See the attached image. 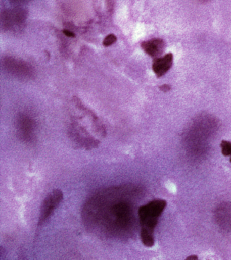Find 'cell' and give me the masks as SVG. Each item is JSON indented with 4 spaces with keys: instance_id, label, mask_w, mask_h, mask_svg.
I'll list each match as a JSON object with an SVG mask.
<instances>
[{
    "instance_id": "11",
    "label": "cell",
    "mask_w": 231,
    "mask_h": 260,
    "mask_svg": "<svg viewBox=\"0 0 231 260\" xmlns=\"http://www.w3.org/2000/svg\"><path fill=\"white\" fill-rule=\"evenodd\" d=\"M116 41L117 37L115 36V35L110 34L108 36L105 37V40L103 41V43L105 47H109L113 44V43L116 42Z\"/></svg>"
},
{
    "instance_id": "1",
    "label": "cell",
    "mask_w": 231,
    "mask_h": 260,
    "mask_svg": "<svg viewBox=\"0 0 231 260\" xmlns=\"http://www.w3.org/2000/svg\"><path fill=\"white\" fill-rule=\"evenodd\" d=\"M141 193L142 190L133 185L113 186L97 192L83 207L85 226L107 239H129L136 231L135 200Z\"/></svg>"
},
{
    "instance_id": "9",
    "label": "cell",
    "mask_w": 231,
    "mask_h": 260,
    "mask_svg": "<svg viewBox=\"0 0 231 260\" xmlns=\"http://www.w3.org/2000/svg\"><path fill=\"white\" fill-rule=\"evenodd\" d=\"M25 20V15L22 11H15L6 13L3 18V23L5 24L6 28H11L14 25H19Z\"/></svg>"
},
{
    "instance_id": "16",
    "label": "cell",
    "mask_w": 231,
    "mask_h": 260,
    "mask_svg": "<svg viewBox=\"0 0 231 260\" xmlns=\"http://www.w3.org/2000/svg\"><path fill=\"white\" fill-rule=\"evenodd\" d=\"M230 162H231V158H230Z\"/></svg>"
},
{
    "instance_id": "6",
    "label": "cell",
    "mask_w": 231,
    "mask_h": 260,
    "mask_svg": "<svg viewBox=\"0 0 231 260\" xmlns=\"http://www.w3.org/2000/svg\"><path fill=\"white\" fill-rule=\"evenodd\" d=\"M4 62V66L11 74L21 77H29L33 75V69L23 61L13 58H6Z\"/></svg>"
},
{
    "instance_id": "15",
    "label": "cell",
    "mask_w": 231,
    "mask_h": 260,
    "mask_svg": "<svg viewBox=\"0 0 231 260\" xmlns=\"http://www.w3.org/2000/svg\"><path fill=\"white\" fill-rule=\"evenodd\" d=\"M202 1H203V2L208 1V0H202Z\"/></svg>"
},
{
    "instance_id": "14",
    "label": "cell",
    "mask_w": 231,
    "mask_h": 260,
    "mask_svg": "<svg viewBox=\"0 0 231 260\" xmlns=\"http://www.w3.org/2000/svg\"><path fill=\"white\" fill-rule=\"evenodd\" d=\"M198 259V257L196 255H191L189 256V257L187 258V259H193V260H196Z\"/></svg>"
},
{
    "instance_id": "2",
    "label": "cell",
    "mask_w": 231,
    "mask_h": 260,
    "mask_svg": "<svg viewBox=\"0 0 231 260\" xmlns=\"http://www.w3.org/2000/svg\"><path fill=\"white\" fill-rule=\"evenodd\" d=\"M218 123L214 117L201 115L193 121L185 132V142L195 154H202L208 146V139L216 132Z\"/></svg>"
},
{
    "instance_id": "12",
    "label": "cell",
    "mask_w": 231,
    "mask_h": 260,
    "mask_svg": "<svg viewBox=\"0 0 231 260\" xmlns=\"http://www.w3.org/2000/svg\"><path fill=\"white\" fill-rule=\"evenodd\" d=\"M63 32L64 34L66 35V36L69 37H75V35L74 34V33L71 32V31L67 30H63Z\"/></svg>"
},
{
    "instance_id": "10",
    "label": "cell",
    "mask_w": 231,
    "mask_h": 260,
    "mask_svg": "<svg viewBox=\"0 0 231 260\" xmlns=\"http://www.w3.org/2000/svg\"><path fill=\"white\" fill-rule=\"evenodd\" d=\"M222 153L225 157H231V142L223 140L220 144Z\"/></svg>"
},
{
    "instance_id": "13",
    "label": "cell",
    "mask_w": 231,
    "mask_h": 260,
    "mask_svg": "<svg viewBox=\"0 0 231 260\" xmlns=\"http://www.w3.org/2000/svg\"><path fill=\"white\" fill-rule=\"evenodd\" d=\"M160 89L161 91L163 92H168V91L170 90V87L168 85H163L160 87Z\"/></svg>"
},
{
    "instance_id": "8",
    "label": "cell",
    "mask_w": 231,
    "mask_h": 260,
    "mask_svg": "<svg viewBox=\"0 0 231 260\" xmlns=\"http://www.w3.org/2000/svg\"><path fill=\"white\" fill-rule=\"evenodd\" d=\"M143 50L152 57H157L163 53L165 47L164 41L161 39H154L141 43Z\"/></svg>"
},
{
    "instance_id": "4",
    "label": "cell",
    "mask_w": 231,
    "mask_h": 260,
    "mask_svg": "<svg viewBox=\"0 0 231 260\" xmlns=\"http://www.w3.org/2000/svg\"><path fill=\"white\" fill-rule=\"evenodd\" d=\"M63 199V193L61 190H54L48 194L41 205L37 227L42 226L47 221L54 211L59 207Z\"/></svg>"
},
{
    "instance_id": "5",
    "label": "cell",
    "mask_w": 231,
    "mask_h": 260,
    "mask_svg": "<svg viewBox=\"0 0 231 260\" xmlns=\"http://www.w3.org/2000/svg\"><path fill=\"white\" fill-rule=\"evenodd\" d=\"M17 127L18 134L21 140L26 143H31L34 140L36 124L31 117L26 114L19 115Z\"/></svg>"
},
{
    "instance_id": "7",
    "label": "cell",
    "mask_w": 231,
    "mask_h": 260,
    "mask_svg": "<svg viewBox=\"0 0 231 260\" xmlns=\"http://www.w3.org/2000/svg\"><path fill=\"white\" fill-rule=\"evenodd\" d=\"M172 63V54L169 53L164 57L155 59L153 63V70L157 77H162L170 70Z\"/></svg>"
},
{
    "instance_id": "3",
    "label": "cell",
    "mask_w": 231,
    "mask_h": 260,
    "mask_svg": "<svg viewBox=\"0 0 231 260\" xmlns=\"http://www.w3.org/2000/svg\"><path fill=\"white\" fill-rule=\"evenodd\" d=\"M166 200L155 199L138 208V216L141 232L154 233L159 218L166 209Z\"/></svg>"
}]
</instances>
